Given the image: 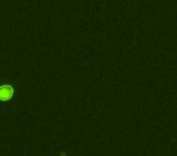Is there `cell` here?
<instances>
[{"mask_svg": "<svg viewBox=\"0 0 177 156\" xmlns=\"http://www.w3.org/2000/svg\"><path fill=\"white\" fill-rule=\"evenodd\" d=\"M12 94H13L12 87H10V85H2V87H0V99L1 100H9V99H11Z\"/></svg>", "mask_w": 177, "mask_h": 156, "instance_id": "obj_1", "label": "cell"}]
</instances>
